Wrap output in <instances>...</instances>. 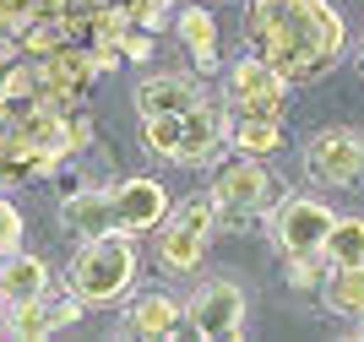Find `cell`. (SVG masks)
Wrapping results in <instances>:
<instances>
[{"instance_id":"14","label":"cell","mask_w":364,"mask_h":342,"mask_svg":"<svg viewBox=\"0 0 364 342\" xmlns=\"http://www.w3.org/2000/svg\"><path fill=\"white\" fill-rule=\"evenodd\" d=\"M60 228L71 239L120 234V223H114V191H104V185H76L60 201Z\"/></svg>"},{"instance_id":"17","label":"cell","mask_w":364,"mask_h":342,"mask_svg":"<svg viewBox=\"0 0 364 342\" xmlns=\"http://www.w3.org/2000/svg\"><path fill=\"white\" fill-rule=\"evenodd\" d=\"M228 147L245 152V158H272V152L283 147V119H272V114H234Z\"/></svg>"},{"instance_id":"21","label":"cell","mask_w":364,"mask_h":342,"mask_svg":"<svg viewBox=\"0 0 364 342\" xmlns=\"http://www.w3.org/2000/svg\"><path fill=\"white\" fill-rule=\"evenodd\" d=\"M158 33L164 28H152V22H131V28L120 33V55L136 60V65H147V60L158 55Z\"/></svg>"},{"instance_id":"1","label":"cell","mask_w":364,"mask_h":342,"mask_svg":"<svg viewBox=\"0 0 364 342\" xmlns=\"http://www.w3.org/2000/svg\"><path fill=\"white\" fill-rule=\"evenodd\" d=\"M245 49L267 55L294 87H310L348 55V28L332 0H250Z\"/></svg>"},{"instance_id":"7","label":"cell","mask_w":364,"mask_h":342,"mask_svg":"<svg viewBox=\"0 0 364 342\" xmlns=\"http://www.w3.org/2000/svg\"><path fill=\"white\" fill-rule=\"evenodd\" d=\"M337 212L321 201V196H277L272 207H267V239H272L283 255H321L326 234H332Z\"/></svg>"},{"instance_id":"15","label":"cell","mask_w":364,"mask_h":342,"mask_svg":"<svg viewBox=\"0 0 364 342\" xmlns=\"http://www.w3.org/2000/svg\"><path fill=\"white\" fill-rule=\"evenodd\" d=\"M174 33H180L185 55H191V71L196 76H218L223 60H218V16L201 11V6H174Z\"/></svg>"},{"instance_id":"16","label":"cell","mask_w":364,"mask_h":342,"mask_svg":"<svg viewBox=\"0 0 364 342\" xmlns=\"http://www.w3.org/2000/svg\"><path fill=\"white\" fill-rule=\"evenodd\" d=\"M49 261L33 250H11L0 261V310H16V304H28V299H44L49 294Z\"/></svg>"},{"instance_id":"3","label":"cell","mask_w":364,"mask_h":342,"mask_svg":"<svg viewBox=\"0 0 364 342\" xmlns=\"http://www.w3.org/2000/svg\"><path fill=\"white\" fill-rule=\"evenodd\" d=\"M213 212H218V228H245L250 218H267V207L277 201V179L267 169V158H245L234 152L228 164L213 169Z\"/></svg>"},{"instance_id":"23","label":"cell","mask_w":364,"mask_h":342,"mask_svg":"<svg viewBox=\"0 0 364 342\" xmlns=\"http://www.w3.org/2000/svg\"><path fill=\"white\" fill-rule=\"evenodd\" d=\"M22 250V212H16L11 196H0V255Z\"/></svg>"},{"instance_id":"28","label":"cell","mask_w":364,"mask_h":342,"mask_svg":"<svg viewBox=\"0 0 364 342\" xmlns=\"http://www.w3.org/2000/svg\"><path fill=\"white\" fill-rule=\"evenodd\" d=\"M0 261H6V255H0Z\"/></svg>"},{"instance_id":"12","label":"cell","mask_w":364,"mask_h":342,"mask_svg":"<svg viewBox=\"0 0 364 342\" xmlns=\"http://www.w3.org/2000/svg\"><path fill=\"white\" fill-rule=\"evenodd\" d=\"M136 114H185V109H196L207 92H201V76L196 71H147L136 82Z\"/></svg>"},{"instance_id":"13","label":"cell","mask_w":364,"mask_h":342,"mask_svg":"<svg viewBox=\"0 0 364 342\" xmlns=\"http://www.w3.org/2000/svg\"><path fill=\"white\" fill-rule=\"evenodd\" d=\"M191 321H185V304L168 294H141L125 304L120 315V337H141V342H168V337H185Z\"/></svg>"},{"instance_id":"26","label":"cell","mask_w":364,"mask_h":342,"mask_svg":"<svg viewBox=\"0 0 364 342\" xmlns=\"http://www.w3.org/2000/svg\"><path fill=\"white\" fill-rule=\"evenodd\" d=\"M0 337H6V310H0Z\"/></svg>"},{"instance_id":"10","label":"cell","mask_w":364,"mask_h":342,"mask_svg":"<svg viewBox=\"0 0 364 342\" xmlns=\"http://www.w3.org/2000/svg\"><path fill=\"white\" fill-rule=\"evenodd\" d=\"M168 212H174V201H168L164 179L152 174H131L114 185V223H120V234H158V223H164Z\"/></svg>"},{"instance_id":"27","label":"cell","mask_w":364,"mask_h":342,"mask_svg":"<svg viewBox=\"0 0 364 342\" xmlns=\"http://www.w3.org/2000/svg\"><path fill=\"white\" fill-rule=\"evenodd\" d=\"M359 71H364V44H359Z\"/></svg>"},{"instance_id":"9","label":"cell","mask_w":364,"mask_h":342,"mask_svg":"<svg viewBox=\"0 0 364 342\" xmlns=\"http://www.w3.org/2000/svg\"><path fill=\"white\" fill-rule=\"evenodd\" d=\"M228 125H234V109L228 98H201L196 109H185V136H180V169H201L213 164L218 152L228 147Z\"/></svg>"},{"instance_id":"8","label":"cell","mask_w":364,"mask_h":342,"mask_svg":"<svg viewBox=\"0 0 364 342\" xmlns=\"http://www.w3.org/2000/svg\"><path fill=\"white\" fill-rule=\"evenodd\" d=\"M245 315H250V299H245V288L234 283V277H207V283H196L191 299H185V321L207 342L245 337Z\"/></svg>"},{"instance_id":"24","label":"cell","mask_w":364,"mask_h":342,"mask_svg":"<svg viewBox=\"0 0 364 342\" xmlns=\"http://www.w3.org/2000/svg\"><path fill=\"white\" fill-rule=\"evenodd\" d=\"M147 6H152V11H158V16H164V11H174L180 0H147Z\"/></svg>"},{"instance_id":"6","label":"cell","mask_w":364,"mask_h":342,"mask_svg":"<svg viewBox=\"0 0 364 342\" xmlns=\"http://www.w3.org/2000/svg\"><path fill=\"white\" fill-rule=\"evenodd\" d=\"M289 87L294 82L277 71L267 55H256V49H245V55L223 71V98H228L234 114H272V119H283L289 114Z\"/></svg>"},{"instance_id":"19","label":"cell","mask_w":364,"mask_h":342,"mask_svg":"<svg viewBox=\"0 0 364 342\" xmlns=\"http://www.w3.org/2000/svg\"><path fill=\"white\" fill-rule=\"evenodd\" d=\"M321 255H326V267H364V218L359 212L337 218L326 245H321Z\"/></svg>"},{"instance_id":"18","label":"cell","mask_w":364,"mask_h":342,"mask_svg":"<svg viewBox=\"0 0 364 342\" xmlns=\"http://www.w3.org/2000/svg\"><path fill=\"white\" fill-rule=\"evenodd\" d=\"M321 304L332 315H364V267H326Z\"/></svg>"},{"instance_id":"22","label":"cell","mask_w":364,"mask_h":342,"mask_svg":"<svg viewBox=\"0 0 364 342\" xmlns=\"http://www.w3.org/2000/svg\"><path fill=\"white\" fill-rule=\"evenodd\" d=\"M321 277H326V255H289V283L299 294H321Z\"/></svg>"},{"instance_id":"2","label":"cell","mask_w":364,"mask_h":342,"mask_svg":"<svg viewBox=\"0 0 364 342\" xmlns=\"http://www.w3.org/2000/svg\"><path fill=\"white\" fill-rule=\"evenodd\" d=\"M136 245L131 234H98L82 239L65 267V288H71L82 304H120L131 288H136Z\"/></svg>"},{"instance_id":"4","label":"cell","mask_w":364,"mask_h":342,"mask_svg":"<svg viewBox=\"0 0 364 342\" xmlns=\"http://www.w3.org/2000/svg\"><path fill=\"white\" fill-rule=\"evenodd\" d=\"M213 234H218L213 196H191V201H180V207L158 223V261H164V272H174V277L196 272L201 255H207V245H213Z\"/></svg>"},{"instance_id":"5","label":"cell","mask_w":364,"mask_h":342,"mask_svg":"<svg viewBox=\"0 0 364 342\" xmlns=\"http://www.w3.org/2000/svg\"><path fill=\"white\" fill-rule=\"evenodd\" d=\"M304 174L326 191H359L364 185V131L359 125H321L304 141Z\"/></svg>"},{"instance_id":"11","label":"cell","mask_w":364,"mask_h":342,"mask_svg":"<svg viewBox=\"0 0 364 342\" xmlns=\"http://www.w3.org/2000/svg\"><path fill=\"white\" fill-rule=\"evenodd\" d=\"M82 299L65 288V294H44V299H28V304H16L6 310V337H22V342H38V337H55V331L76 326L82 321Z\"/></svg>"},{"instance_id":"20","label":"cell","mask_w":364,"mask_h":342,"mask_svg":"<svg viewBox=\"0 0 364 342\" xmlns=\"http://www.w3.org/2000/svg\"><path fill=\"white\" fill-rule=\"evenodd\" d=\"M180 136H185V114H147L141 119V147L152 158H180Z\"/></svg>"},{"instance_id":"25","label":"cell","mask_w":364,"mask_h":342,"mask_svg":"<svg viewBox=\"0 0 364 342\" xmlns=\"http://www.w3.org/2000/svg\"><path fill=\"white\" fill-rule=\"evenodd\" d=\"M353 337H359V342H364V315H359V326H353Z\"/></svg>"}]
</instances>
